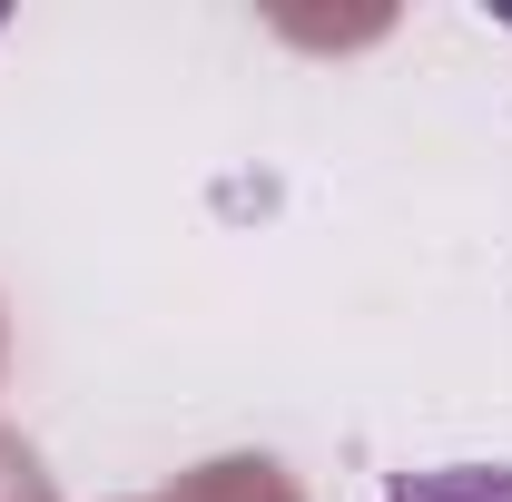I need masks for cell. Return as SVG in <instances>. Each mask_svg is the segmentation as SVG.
I'll return each instance as SVG.
<instances>
[{"instance_id": "1", "label": "cell", "mask_w": 512, "mask_h": 502, "mask_svg": "<svg viewBox=\"0 0 512 502\" xmlns=\"http://www.w3.org/2000/svg\"><path fill=\"white\" fill-rule=\"evenodd\" d=\"M384 502H512V463H434V473H404Z\"/></svg>"}]
</instances>
